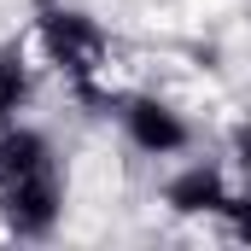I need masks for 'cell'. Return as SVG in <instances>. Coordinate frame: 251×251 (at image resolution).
I'll return each mask as SVG.
<instances>
[{"label": "cell", "instance_id": "6da1fadb", "mask_svg": "<svg viewBox=\"0 0 251 251\" xmlns=\"http://www.w3.org/2000/svg\"><path fill=\"white\" fill-rule=\"evenodd\" d=\"M59 199H64V187H59L53 146L35 128H6L0 134V216H6V228L24 234V240L53 234Z\"/></svg>", "mask_w": 251, "mask_h": 251}, {"label": "cell", "instance_id": "7a4b0ae2", "mask_svg": "<svg viewBox=\"0 0 251 251\" xmlns=\"http://www.w3.org/2000/svg\"><path fill=\"white\" fill-rule=\"evenodd\" d=\"M41 41H47V59L76 82V94L94 100V76H100V64H105V29H100L88 12L41 6Z\"/></svg>", "mask_w": 251, "mask_h": 251}, {"label": "cell", "instance_id": "3957f363", "mask_svg": "<svg viewBox=\"0 0 251 251\" xmlns=\"http://www.w3.org/2000/svg\"><path fill=\"white\" fill-rule=\"evenodd\" d=\"M123 128H128V140H134L140 152H152V158H170V152L187 146L181 111L164 105V100H123Z\"/></svg>", "mask_w": 251, "mask_h": 251}, {"label": "cell", "instance_id": "277c9868", "mask_svg": "<svg viewBox=\"0 0 251 251\" xmlns=\"http://www.w3.org/2000/svg\"><path fill=\"white\" fill-rule=\"evenodd\" d=\"M164 204H170L176 216H222V210H228V187H222L216 170L193 164V170H181V176L164 187Z\"/></svg>", "mask_w": 251, "mask_h": 251}, {"label": "cell", "instance_id": "5b68a950", "mask_svg": "<svg viewBox=\"0 0 251 251\" xmlns=\"http://www.w3.org/2000/svg\"><path fill=\"white\" fill-rule=\"evenodd\" d=\"M24 94H29V70H24V53L18 47H0V123L24 105Z\"/></svg>", "mask_w": 251, "mask_h": 251}, {"label": "cell", "instance_id": "8992f818", "mask_svg": "<svg viewBox=\"0 0 251 251\" xmlns=\"http://www.w3.org/2000/svg\"><path fill=\"white\" fill-rule=\"evenodd\" d=\"M228 222H234V234L251 246V199H228V210H222Z\"/></svg>", "mask_w": 251, "mask_h": 251}, {"label": "cell", "instance_id": "52a82bcc", "mask_svg": "<svg viewBox=\"0 0 251 251\" xmlns=\"http://www.w3.org/2000/svg\"><path fill=\"white\" fill-rule=\"evenodd\" d=\"M234 152H240V170H246V181H251V123L234 134Z\"/></svg>", "mask_w": 251, "mask_h": 251}]
</instances>
